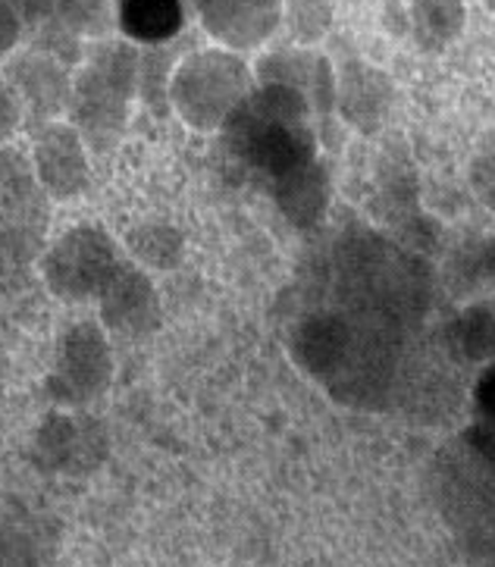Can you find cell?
Wrapping results in <instances>:
<instances>
[{"label": "cell", "instance_id": "1", "mask_svg": "<svg viewBox=\"0 0 495 567\" xmlns=\"http://www.w3.org/2000/svg\"><path fill=\"white\" fill-rule=\"evenodd\" d=\"M313 286L320 295L298 311L286 336L292 361L346 408H392L411 342L433 305L426 264L399 241L358 229L332 241Z\"/></svg>", "mask_w": 495, "mask_h": 567}, {"label": "cell", "instance_id": "2", "mask_svg": "<svg viewBox=\"0 0 495 567\" xmlns=\"http://www.w3.org/2000/svg\"><path fill=\"white\" fill-rule=\"evenodd\" d=\"M311 107L289 85L257 82L223 123V151L245 173L270 185L320 157Z\"/></svg>", "mask_w": 495, "mask_h": 567}, {"label": "cell", "instance_id": "3", "mask_svg": "<svg viewBox=\"0 0 495 567\" xmlns=\"http://www.w3.org/2000/svg\"><path fill=\"white\" fill-rule=\"evenodd\" d=\"M433 493L442 517L464 551L477 561H495V464L461 433L433 467Z\"/></svg>", "mask_w": 495, "mask_h": 567}, {"label": "cell", "instance_id": "4", "mask_svg": "<svg viewBox=\"0 0 495 567\" xmlns=\"http://www.w3.org/2000/svg\"><path fill=\"white\" fill-rule=\"evenodd\" d=\"M138 89V51L126 41H101L73 82L70 116L85 145L107 151L126 132L128 101Z\"/></svg>", "mask_w": 495, "mask_h": 567}, {"label": "cell", "instance_id": "5", "mask_svg": "<svg viewBox=\"0 0 495 567\" xmlns=\"http://www.w3.org/2000/svg\"><path fill=\"white\" fill-rule=\"evenodd\" d=\"M255 89V73L236 51H195L169 79V107L198 132H220Z\"/></svg>", "mask_w": 495, "mask_h": 567}, {"label": "cell", "instance_id": "6", "mask_svg": "<svg viewBox=\"0 0 495 567\" xmlns=\"http://www.w3.org/2000/svg\"><path fill=\"white\" fill-rule=\"evenodd\" d=\"M123 248L104 226L82 223L56 236L38 257L41 279L66 305L94 301L123 264Z\"/></svg>", "mask_w": 495, "mask_h": 567}, {"label": "cell", "instance_id": "7", "mask_svg": "<svg viewBox=\"0 0 495 567\" xmlns=\"http://www.w3.org/2000/svg\"><path fill=\"white\" fill-rule=\"evenodd\" d=\"M51 198L41 188L32 157L0 147V245L19 260H35L48 248Z\"/></svg>", "mask_w": 495, "mask_h": 567}, {"label": "cell", "instance_id": "8", "mask_svg": "<svg viewBox=\"0 0 495 567\" xmlns=\"http://www.w3.org/2000/svg\"><path fill=\"white\" fill-rule=\"evenodd\" d=\"M113 383V348L97 320H79L63 332L56 361L48 373V395L56 408L85 411Z\"/></svg>", "mask_w": 495, "mask_h": 567}, {"label": "cell", "instance_id": "9", "mask_svg": "<svg viewBox=\"0 0 495 567\" xmlns=\"http://www.w3.org/2000/svg\"><path fill=\"white\" fill-rule=\"evenodd\" d=\"M97 323L123 339H147L164 323V305L145 267L123 260L113 279L94 298Z\"/></svg>", "mask_w": 495, "mask_h": 567}, {"label": "cell", "instance_id": "10", "mask_svg": "<svg viewBox=\"0 0 495 567\" xmlns=\"http://www.w3.org/2000/svg\"><path fill=\"white\" fill-rule=\"evenodd\" d=\"M32 166L51 202H73L92 185L89 145L79 128L66 123H41L32 132Z\"/></svg>", "mask_w": 495, "mask_h": 567}, {"label": "cell", "instance_id": "11", "mask_svg": "<svg viewBox=\"0 0 495 567\" xmlns=\"http://www.w3.org/2000/svg\"><path fill=\"white\" fill-rule=\"evenodd\" d=\"M7 85L17 94L19 107L35 120V126L54 123L60 113H70L73 79L66 73V63L38 48L7 63Z\"/></svg>", "mask_w": 495, "mask_h": 567}, {"label": "cell", "instance_id": "12", "mask_svg": "<svg viewBox=\"0 0 495 567\" xmlns=\"http://www.w3.org/2000/svg\"><path fill=\"white\" fill-rule=\"evenodd\" d=\"M107 449L104 426L79 411H54L38 430V457L51 471L79 474L101 464Z\"/></svg>", "mask_w": 495, "mask_h": 567}, {"label": "cell", "instance_id": "13", "mask_svg": "<svg viewBox=\"0 0 495 567\" xmlns=\"http://www.w3.org/2000/svg\"><path fill=\"white\" fill-rule=\"evenodd\" d=\"M210 38L229 51H248L274 35L282 19V0H195Z\"/></svg>", "mask_w": 495, "mask_h": 567}, {"label": "cell", "instance_id": "14", "mask_svg": "<svg viewBox=\"0 0 495 567\" xmlns=\"http://www.w3.org/2000/svg\"><path fill=\"white\" fill-rule=\"evenodd\" d=\"M255 79L295 89L317 116H330L336 111V73L327 56L311 51H274L257 63Z\"/></svg>", "mask_w": 495, "mask_h": 567}, {"label": "cell", "instance_id": "15", "mask_svg": "<svg viewBox=\"0 0 495 567\" xmlns=\"http://www.w3.org/2000/svg\"><path fill=\"white\" fill-rule=\"evenodd\" d=\"M330 169L320 157L270 185V198H274L276 210L286 217L292 229H301V233H311L323 223L327 207H330Z\"/></svg>", "mask_w": 495, "mask_h": 567}, {"label": "cell", "instance_id": "16", "mask_svg": "<svg viewBox=\"0 0 495 567\" xmlns=\"http://www.w3.org/2000/svg\"><path fill=\"white\" fill-rule=\"evenodd\" d=\"M192 0H113L116 29L145 48H161L183 35Z\"/></svg>", "mask_w": 495, "mask_h": 567}, {"label": "cell", "instance_id": "17", "mask_svg": "<svg viewBox=\"0 0 495 567\" xmlns=\"http://www.w3.org/2000/svg\"><path fill=\"white\" fill-rule=\"evenodd\" d=\"M389 101H392L389 79L377 70L354 63L342 79H336V107L361 132H373L383 123Z\"/></svg>", "mask_w": 495, "mask_h": 567}, {"label": "cell", "instance_id": "18", "mask_svg": "<svg viewBox=\"0 0 495 567\" xmlns=\"http://www.w3.org/2000/svg\"><path fill=\"white\" fill-rule=\"evenodd\" d=\"M442 351L448 361L471 367H486L495 361V311L493 305H467L452 317L442 332Z\"/></svg>", "mask_w": 495, "mask_h": 567}, {"label": "cell", "instance_id": "19", "mask_svg": "<svg viewBox=\"0 0 495 567\" xmlns=\"http://www.w3.org/2000/svg\"><path fill=\"white\" fill-rule=\"evenodd\" d=\"M445 282L458 298H471L483 289L495 292V236H479L458 245L448 257Z\"/></svg>", "mask_w": 495, "mask_h": 567}, {"label": "cell", "instance_id": "20", "mask_svg": "<svg viewBox=\"0 0 495 567\" xmlns=\"http://www.w3.org/2000/svg\"><path fill=\"white\" fill-rule=\"evenodd\" d=\"M128 257L145 270H173L185 257V238L169 223H138L126 233Z\"/></svg>", "mask_w": 495, "mask_h": 567}, {"label": "cell", "instance_id": "21", "mask_svg": "<svg viewBox=\"0 0 495 567\" xmlns=\"http://www.w3.org/2000/svg\"><path fill=\"white\" fill-rule=\"evenodd\" d=\"M411 25L423 48L440 51L452 44L464 29V3L461 0H414Z\"/></svg>", "mask_w": 495, "mask_h": 567}, {"label": "cell", "instance_id": "22", "mask_svg": "<svg viewBox=\"0 0 495 567\" xmlns=\"http://www.w3.org/2000/svg\"><path fill=\"white\" fill-rule=\"evenodd\" d=\"M54 25L66 29L70 35L85 38V35H107L116 19H113L107 0H54Z\"/></svg>", "mask_w": 495, "mask_h": 567}, {"label": "cell", "instance_id": "23", "mask_svg": "<svg viewBox=\"0 0 495 567\" xmlns=\"http://www.w3.org/2000/svg\"><path fill=\"white\" fill-rule=\"evenodd\" d=\"M282 13L298 41H317L330 29L332 0H282Z\"/></svg>", "mask_w": 495, "mask_h": 567}, {"label": "cell", "instance_id": "24", "mask_svg": "<svg viewBox=\"0 0 495 567\" xmlns=\"http://www.w3.org/2000/svg\"><path fill=\"white\" fill-rule=\"evenodd\" d=\"M474 408H477V421L495 426V361L483 367L474 383Z\"/></svg>", "mask_w": 495, "mask_h": 567}, {"label": "cell", "instance_id": "25", "mask_svg": "<svg viewBox=\"0 0 495 567\" xmlns=\"http://www.w3.org/2000/svg\"><path fill=\"white\" fill-rule=\"evenodd\" d=\"M471 188H474L479 202L495 214V154H486V157L474 161V166H471Z\"/></svg>", "mask_w": 495, "mask_h": 567}, {"label": "cell", "instance_id": "26", "mask_svg": "<svg viewBox=\"0 0 495 567\" xmlns=\"http://www.w3.org/2000/svg\"><path fill=\"white\" fill-rule=\"evenodd\" d=\"M19 123H22V107H19L17 94L10 92L7 82H0V147L17 135Z\"/></svg>", "mask_w": 495, "mask_h": 567}, {"label": "cell", "instance_id": "27", "mask_svg": "<svg viewBox=\"0 0 495 567\" xmlns=\"http://www.w3.org/2000/svg\"><path fill=\"white\" fill-rule=\"evenodd\" d=\"M19 35H22V19H19L10 0H0V63L17 48Z\"/></svg>", "mask_w": 495, "mask_h": 567}, {"label": "cell", "instance_id": "28", "mask_svg": "<svg viewBox=\"0 0 495 567\" xmlns=\"http://www.w3.org/2000/svg\"><path fill=\"white\" fill-rule=\"evenodd\" d=\"M22 22L29 25H44L54 17V0H10Z\"/></svg>", "mask_w": 495, "mask_h": 567}, {"label": "cell", "instance_id": "29", "mask_svg": "<svg viewBox=\"0 0 495 567\" xmlns=\"http://www.w3.org/2000/svg\"><path fill=\"white\" fill-rule=\"evenodd\" d=\"M493 311H495V295H493Z\"/></svg>", "mask_w": 495, "mask_h": 567}, {"label": "cell", "instance_id": "30", "mask_svg": "<svg viewBox=\"0 0 495 567\" xmlns=\"http://www.w3.org/2000/svg\"><path fill=\"white\" fill-rule=\"evenodd\" d=\"M489 567H495V561H493V565H489Z\"/></svg>", "mask_w": 495, "mask_h": 567}]
</instances>
